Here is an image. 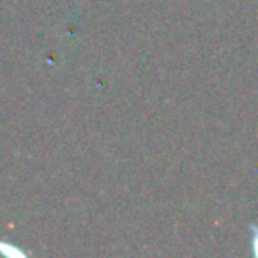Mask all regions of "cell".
I'll return each mask as SVG.
<instances>
[{
  "instance_id": "cell-1",
  "label": "cell",
  "mask_w": 258,
  "mask_h": 258,
  "mask_svg": "<svg viewBox=\"0 0 258 258\" xmlns=\"http://www.w3.org/2000/svg\"><path fill=\"white\" fill-rule=\"evenodd\" d=\"M0 253L4 254V256H9V258H15V256H23V253L18 249L16 246L9 242H4V240H0Z\"/></svg>"
},
{
  "instance_id": "cell-2",
  "label": "cell",
  "mask_w": 258,
  "mask_h": 258,
  "mask_svg": "<svg viewBox=\"0 0 258 258\" xmlns=\"http://www.w3.org/2000/svg\"><path fill=\"white\" fill-rule=\"evenodd\" d=\"M251 242H253V253L258 256V228L256 226H251Z\"/></svg>"
}]
</instances>
